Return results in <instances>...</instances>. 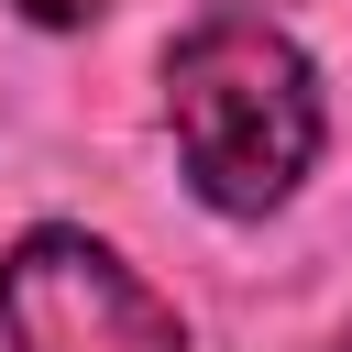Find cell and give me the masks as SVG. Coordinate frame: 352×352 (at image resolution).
I'll list each match as a JSON object with an SVG mask.
<instances>
[{"label":"cell","instance_id":"6da1fadb","mask_svg":"<svg viewBox=\"0 0 352 352\" xmlns=\"http://www.w3.org/2000/svg\"><path fill=\"white\" fill-rule=\"evenodd\" d=\"M165 121L220 220H264L319 165V66L264 11H209L165 44Z\"/></svg>","mask_w":352,"mask_h":352},{"label":"cell","instance_id":"7a4b0ae2","mask_svg":"<svg viewBox=\"0 0 352 352\" xmlns=\"http://www.w3.org/2000/svg\"><path fill=\"white\" fill-rule=\"evenodd\" d=\"M0 352H187V330L99 231L44 220L0 253Z\"/></svg>","mask_w":352,"mask_h":352},{"label":"cell","instance_id":"3957f363","mask_svg":"<svg viewBox=\"0 0 352 352\" xmlns=\"http://www.w3.org/2000/svg\"><path fill=\"white\" fill-rule=\"evenodd\" d=\"M11 11H22V22H44V33H66V22H99L110 0H11Z\"/></svg>","mask_w":352,"mask_h":352},{"label":"cell","instance_id":"277c9868","mask_svg":"<svg viewBox=\"0 0 352 352\" xmlns=\"http://www.w3.org/2000/svg\"><path fill=\"white\" fill-rule=\"evenodd\" d=\"M330 352H352V341H330Z\"/></svg>","mask_w":352,"mask_h":352}]
</instances>
